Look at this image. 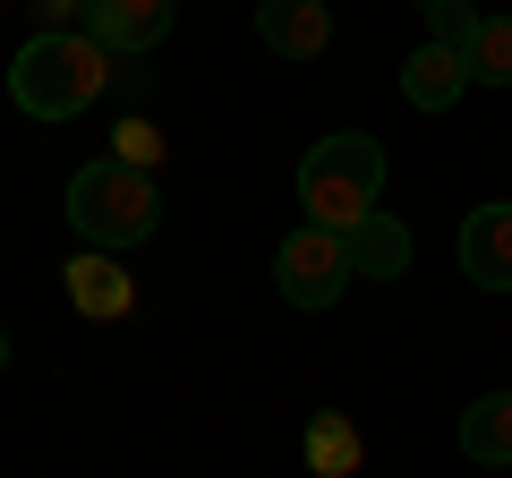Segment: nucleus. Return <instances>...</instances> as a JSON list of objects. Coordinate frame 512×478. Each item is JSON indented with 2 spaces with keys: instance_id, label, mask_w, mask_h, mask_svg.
Wrapping results in <instances>:
<instances>
[{
  "instance_id": "obj_12",
  "label": "nucleus",
  "mask_w": 512,
  "mask_h": 478,
  "mask_svg": "<svg viewBox=\"0 0 512 478\" xmlns=\"http://www.w3.org/2000/svg\"><path fill=\"white\" fill-rule=\"evenodd\" d=\"M308 470L316 478H350L359 470V427H350L342 410H316L308 419Z\"/></svg>"
},
{
  "instance_id": "obj_9",
  "label": "nucleus",
  "mask_w": 512,
  "mask_h": 478,
  "mask_svg": "<svg viewBox=\"0 0 512 478\" xmlns=\"http://www.w3.org/2000/svg\"><path fill=\"white\" fill-rule=\"evenodd\" d=\"M470 94V52H444V43H419L402 60V103L410 111H453Z\"/></svg>"
},
{
  "instance_id": "obj_18",
  "label": "nucleus",
  "mask_w": 512,
  "mask_h": 478,
  "mask_svg": "<svg viewBox=\"0 0 512 478\" xmlns=\"http://www.w3.org/2000/svg\"><path fill=\"white\" fill-rule=\"evenodd\" d=\"M410 9H436V0H410Z\"/></svg>"
},
{
  "instance_id": "obj_6",
  "label": "nucleus",
  "mask_w": 512,
  "mask_h": 478,
  "mask_svg": "<svg viewBox=\"0 0 512 478\" xmlns=\"http://www.w3.org/2000/svg\"><path fill=\"white\" fill-rule=\"evenodd\" d=\"M69 308L94 316V325H111V316L137 308V274H128L111 248H77L69 257Z\"/></svg>"
},
{
  "instance_id": "obj_14",
  "label": "nucleus",
  "mask_w": 512,
  "mask_h": 478,
  "mask_svg": "<svg viewBox=\"0 0 512 478\" xmlns=\"http://www.w3.org/2000/svg\"><path fill=\"white\" fill-rule=\"evenodd\" d=\"M478 26H487V18H478L470 0H436V9H427V43H444V52H470Z\"/></svg>"
},
{
  "instance_id": "obj_2",
  "label": "nucleus",
  "mask_w": 512,
  "mask_h": 478,
  "mask_svg": "<svg viewBox=\"0 0 512 478\" xmlns=\"http://www.w3.org/2000/svg\"><path fill=\"white\" fill-rule=\"evenodd\" d=\"M69 222L86 248H137V239L163 231V197H154V171H128L111 163V154H94V163L69 171Z\"/></svg>"
},
{
  "instance_id": "obj_5",
  "label": "nucleus",
  "mask_w": 512,
  "mask_h": 478,
  "mask_svg": "<svg viewBox=\"0 0 512 478\" xmlns=\"http://www.w3.org/2000/svg\"><path fill=\"white\" fill-rule=\"evenodd\" d=\"M171 0H86V35L103 43L111 60H137V52H154V43L171 35Z\"/></svg>"
},
{
  "instance_id": "obj_3",
  "label": "nucleus",
  "mask_w": 512,
  "mask_h": 478,
  "mask_svg": "<svg viewBox=\"0 0 512 478\" xmlns=\"http://www.w3.org/2000/svg\"><path fill=\"white\" fill-rule=\"evenodd\" d=\"M384 197V146L367 129H333L308 146V163H299V205H308V222H325V231H359L367 214H376Z\"/></svg>"
},
{
  "instance_id": "obj_4",
  "label": "nucleus",
  "mask_w": 512,
  "mask_h": 478,
  "mask_svg": "<svg viewBox=\"0 0 512 478\" xmlns=\"http://www.w3.org/2000/svg\"><path fill=\"white\" fill-rule=\"evenodd\" d=\"M350 274H359V265H350V239L325 231V222H299V231L274 248V282H282V299H291V308H308V316H325L333 299L350 291Z\"/></svg>"
},
{
  "instance_id": "obj_13",
  "label": "nucleus",
  "mask_w": 512,
  "mask_h": 478,
  "mask_svg": "<svg viewBox=\"0 0 512 478\" xmlns=\"http://www.w3.org/2000/svg\"><path fill=\"white\" fill-rule=\"evenodd\" d=\"M470 86H512V18H487L470 43Z\"/></svg>"
},
{
  "instance_id": "obj_10",
  "label": "nucleus",
  "mask_w": 512,
  "mask_h": 478,
  "mask_svg": "<svg viewBox=\"0 0 512 478\" xmlns=\"http://www.w3.org/2000/svg\"><path fill=\"white\" fill-rule=\"evenodd\" d=\"M342 239H350V265H359L367 282L410 274V222H402V214H384V205H376V214H367L359 231H342Z\"/></svg>"
},
{
  "instance_id": "obj_16",
  "label": "nucleus",
  "mask_w": 512,
  "mask_h": 478,
  "mask_svg": "<svg viewBox=\"0 0 512 478\" xmlns=\"http://www.w3.org/2000/svg\"><path fill=\"white\" fill-rule=\"evenodd\" d=\"M35 9H43V18L60 26V18H69V9H86V0H35Z\"/></svg>"
},
{
  "instance_id": "obj_11",
  "label": "nucleus",
  "mask_w": 512,
  "mask_h": 478,
  "mask_svg": "<svg viewBox=\"0 0 512 478\" xmlns=\"http://www.w3.org/2000/svg\"><path fill=\"white\" fill-rule=\"evenodd\" d=\"M461 453H470L478 470H504V461H512V385L504 393H478V402L461 410Z\"/></svg>"
},
{
  "instance_id": "obj_7",
  "label": "nucleus",
  "mask_w": 512,
  "mask_h": 478,
  "mask_svg": "<svg viewBox=\"0 0 512 478\" xmlns=\"http://www.w3.org/2000/svg\"><path fill=\"white\" fill-rule=\"evenodd\" d=\"M256 43L274 60H316L333 43V9L325 0H256Z\"/></svg>"
},
{
  "instance_id": "obj_1",
  "label": "nucleus",
  "mask_w": 512,
  "mask_h": 478,
  "mask_svg": "<svg viewBox=\"0 0 512 478\" xmlns=\"http://www.w3.org/2000/svg\"><path fill=\"white\" fill-rule=\"evenodd\" d=\"M0 86L18 94L26 120H77V111L94 103V94L111 86V52L94 35H69V26H43L35 43H26L9 69H0Z\"/></svg>"
},
{
  "instance_id": "obj_8",
  "label": "nucleus",
  "mask_w": 512,
  "mask_h": 478,
  "mask_svg": "<svg viewBox=\"0 0 512 478\" xmlns=\"http://www.w3.org/2000/svg\"><path fill=\"white\" fill-rule=\"evenodd\" d=\"M461 274H470L478 291H495V299L512 291V205H478V214L461 222Z\"/></svg>"
},
{
  "instance_id": "obj_15",
  "label": "nucleus",
  "mask_w": 512,
  "mask_h": 478,
  "mask_svg": "<svg viewBox=\"0 0 512 478\" xmlns=\"http://www.w3.org/2000/svg\"><path fill=\"white\" fill-rule=\"evenodd\" d=\"M111 163H128V171H154V163H163L154 120H120V129H111Z\"/></svg>"
},
{
  "instance_id": "obj_17",
  "label": "nucleus",
  "mask_w": 512,
  "mask_h": 478,
  "mask_svg": "<svg viewBox=\"0 0 512 478\" xmlns=\"http://www.w3.org/2000/svg\"><path fill=\"white\" fill-rule=\"evenodd\" d=\"M0 368H9V333H0Z\"/></svg>"
}]
</instances>
